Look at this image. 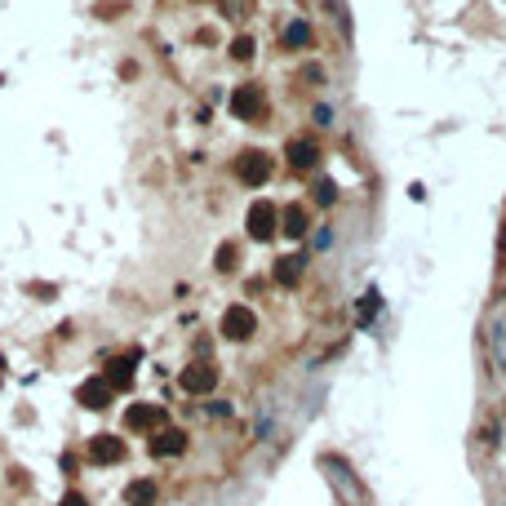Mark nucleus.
Returning <instances> with one entry per match:
<instances>
[{
	"mask_svg": "<svg viewBox=\"0 0 506 506\" xmlns=\"http://www.w3.org/2000/svg\"><path fill=\"white\" fill-rule=\"evenodd\" d=\"M262 111H266L262 84H235V94H231V116L235 120H258Z\"/></svg>",
	"mask_w": 506,
	"mask_h": 506,
	"instance_id": "f257e3e1",
	"label": "nucleus"
},
{
	"mask_svg": "<svg viewBox=\"0 0 506 506\" xmlns=\"http://www.w3.org/2000/svg\"><path fill=\"white\" fill-rule=\"evenodd\" d=\"M244 227H249L253 240H271L276 227H280V213L271 209V200H253V205H249V218H244Z\"/></svg>",
	"mask_w": 506,
	"mask_h": 506,
	"instance_id": "f03ea898",
	"label": "nucleus"
},
{
	"mask_svg": "<svg viewBox=\"0 0 506 506\" xmlns=\"http://www.w3.org/2000/svg\"><path fill=\"white\" fill-rule=\"evenodd\" d=\"M235 178H240L244 187H262V182L271 178V156H266V151H244V156L235 160Z\"/></svg>",
	"mask_w": 506,
	"mask_h": 506,
	"instance_id": "7ed1b4c3",
	"label": "nucleus"
},
{
	"mask_svg": "<svg viewBox=\"0 0 506 506\" xmlns=\"http://www.w3.org/2000/svg\"><path fill=\"white\" fill-rule=\"evenodd\" d=\"M213 386H218V369H213L209 360H196V364L182 369V391L205 395V391H213Z\"/></svg>",
	"mask_w": 506,
	"mask_h": 506,
	"instance_id": "20e7f679",
	"label": "nucleus"
},
{
	"mask_svg": "<svg viewBox=\"0 0 506 506\" xmlns=\"http://www.w3.org/2000/svg\"><path fill=\"white\" fill-rule=\"evenodd\" d=\"M253 329H258V320H253L249 307H227V315H223V337H231V342H244V337H253Z\"/></svg>",
	"mask_w": 506,
	"mask_h": 506,
	"instance_id": "39448f33",
	"label": "nucleus"
},
{
	"mask_svg": "<svg viewBox=\"0 0 506 506\" xmlns=\"http://www.w3.org/2000/svg\"><path fill=\"white\" fill-rule=\"evenodd\" d=\"M160 422H164V404H129V413H125L129 431H156Z\"/></svg>",
	"mask_w": 506,
	"mask_h": 506,
	"instance_id": "423d86ee",
	"label": "nucleus"
},
{
	"mask_svg": "<svg viewBox=\"0 0 506 506\" xmlns=\"http://www.w3.org/2000/svg\"><path fill=\"white\" fill-rule=\"evenodd\" d=\"M120 458H125V444L116 440V435H94V440H89V462L111 466V462H120Z\"/></svg>",
	"mask_w": 506,
	"mask_h": 506,
	"instance_id": "0eeeda50",
	"label": "nucleus"
},
{
	"mask_svg": "<svg viewBox=\"0 0 506 506\" xmlns=\"http://www.w3.org/2000/svg\"><path fill=\"white\" fill-rule=\"evenodd\" d=\"M182 449H187V431H178V427H164L156 440H151V453H156V458H178Z\"/></svg>",
	"mask_w": 506,
	"mask_h": 506,
	"instance_id": "6e6552de",
	"label": "nucleus"
},
{
	"mask_svg": "<svg viewBox=\"0 0 506 506\" xmlns=\"http://www.w3.org/2000/svg\"><path fill=\"white\" fill-rule=\"evenodd\" d=\"M76 400L84 404V409H107V400H111V382L107 378H89L76 391Z\"/></svg>",
	"mask_w": 506,
	"mask_h": 506,
	"instance_id": "1a4fd4ad",
	"label": "nucleus"
},
{
	"mask_svg": "<svg viewBox=\"0 0 506 506\" xmlns=\"http://www.w3.org/2000/svg\"><path fill=\"white\" fill-rule=\"evenodd\" d=\"M133 364H138V356H116L111 364H107V382H111V391H125V386L133 382Z\"/></svg>",
	"mask_w": 506,
	"mask_h": 506,
	"instance_id": "9d476101",
	"label": "nucleus"
},
{
	"mask_svg": "<svg viewBox=\"0 0 506 506\" xmlns=\"http://www.w3.org/2000/svg\"><path fill=\"white\" fill-rule=\"evenodd\" d=\"M302 271H307V258H298V253H289V258L276 262V280L284 284V289H293V284L302 280Z\"/></svg>",
	"mask_w": 506,
	"mask_h": 506,
	"instance_id": "9b49d317",
	"label": "nucleus"
},
{
	"mask_svg": "<svg viewBox=\"0 0 506 506\" xmlns=\"http://www.w3.org/2000/svg\"><path fill=\"white\" fill-rule=\"evenodd\" d=\"M315 160H320L315 142H307V138H293V142H289V164H293V169H315Z\"/></svg>",
	"mask_w": 506,
	"mask_h": 506,
	"instance_id": "f8f14e48",
	"label": "nucleus"
},
{
	"mask_svg": "<svg viewBox=\"0 0 506 506\" xmlns=\"http://www.w3.org/2000/svg\"><path fill=\"white\" fill-rule=\"evenodd\" d=\"M280 223H284V235L302 240V235H307V209H302V205H289V209L280 213Z\"/></svg>",
	"mask_w": 506,
	"mask_h": 506,
	"instance_id": "ddd939ff",
	"label": "nucleus"
},
{
	"mask_svg": "<svg viewBox=\"0 0 506 506\" xmlns=\"http://www.w3.org/2000/svg\"><path fill=\"white\" fill-rule=\"evenodd\" d=\"M125 502L129 506H156V484H151V480H133L125 488Z\"/></svg>",
	"mask_w": 506,
	"mask_h": 506,
	"instance_id": "4468645a",
	"label": "nucleus"
},
{
	"mask_svg": "<svg viewBox=\"0 0 506 506\" xmlns=\"http://www.w3.org/2000/svg\"><path fill=\"white\" fill-rule=\"evenodd\" d=\"M284 45H289V49L311 45V27L307 23H289V27H284Z\"/></svg>",
	"mask_w": 506,
	"mask_h": 506,
	"instance_id": "2eb2a0df",
	"label": "nucleus"
},
{
	"mask_svg": "<svg viewBox=\"0 0 506 506\" xmlns=\"http://www.w3.org/2000/svg\"><path fill=\"white\" fill-rule=\"evenodd\" d=\"M235 262H240V249H235L231 240L218 244V271H235Z\"/></svg>",
	"mask_w": 506,
	"mask_h": 506,
	"instance_id": "dca6fc26",
	"label": "nucleus"
},
{
	"mask_svg": "<svg viewBox=\"0 0 506 506\" xmlns=\"http://www.w3.org/2000/svg\"><path fill=\"white\" fill-rule=\"evenodd\" d=\"M382 307V298H378V289H369L364 298H360V325H369V320H373V311Z\"/></svg>",
	"mask_w": 506,
	"mask_h": 506,
	"instance_id": "f3484780",
	"label": "nucleus"
},
{
	"mask_svg": "<svg viewBox=\"0 0 506 506\" xmlns=\"http://www.w3.org/2000/svg\"><path fill=\"white\" fill-rule=\"evenodd\" d=\"M231 58H235V62H249V58H253V40H249V36H235V40H231Z\"/></svg>",
	"mask_w": 506,
	"mask_h": 506,
	"instance_id": "a211bd4d",
	"label": "nucleus"
},
{
	"mask_svg": "<svg viewBox=\"0 0 506 506\" xmlns=\"http://www.w3.org/2000/svg\"><path fill=\"white\" fill-rule=\"evenodd\" d=\"M333 200H337V187H333L329 178H320L315 182V205H333Z\"/></svg>",
	"mask_w": 506,
	"mask_h": 506,
	"instance_id": "6ab92c4d",
	"label": "nucleus"
},
{
	"mask_svg": "<svg viewBox=\"0 0 506 506\" xmlns=\"http://www.w3.org/2000/svg\"><path fill=\"white\" fill-rule=\"evenodd\" d=\"M58 506H89V502H84V497H80V493H67V497H62V502H58Z\"/></svg>",
	"mask_w": 506,
	"mask_h": 506,
	"instance_id": "aec40b11",
	"label": "nucleus"
},
{
	"mask_svg": "<svg viewBox=\"0 0 506 506\" xmlns=\"http://www.w3.org/2000/svg\"><path fill=\"white\" fill-rule=\"evenodd\" d=\"M0 369H5V356H0Z\"/></svg>",
	"mask_w": 506,
	"mask_h": 506,
	"instance_id": "412c9836",
	"label": "nucleus"
}]
</instances>
